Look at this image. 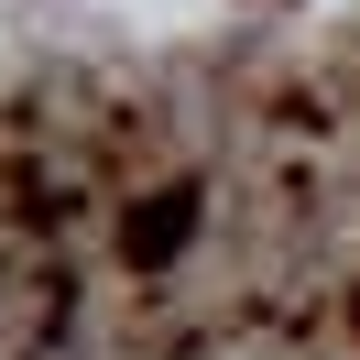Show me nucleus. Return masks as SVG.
<instances>
[]
</instances>
